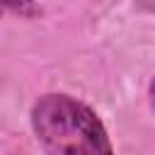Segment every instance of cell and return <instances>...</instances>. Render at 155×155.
I'll use <instances>...</instances> for the list:
<instances>
[{"label":"cell","mask_w":155,"mask_h":155,"mask_svg":"<svg viewBox=\"0 0 155 155\" xmlns=\"http://www.w3.org/2000/svg\"><path fill=\"white\" fill-rule=\"evenodd\" d=\"M44 10L36 0H0V19L17 17V19H36Z\"/></svg>","instance_id":"7a4b0ae2"},{"label":"cell","mask_w":155,"mask_h":155,"mask_svg":"<svg viewBox=\"0 0 155 155\" xmlns=\"http://www.w3.org/2000/svg\"><path fill=\"white\" fill-rule=\"evenodd\" d=\"M29 124L44 155H114L97 111L65 92L41 94L31 104Z\"/></svg>","instance_id":"6da1fadb"},{"label":"cell","mask_w":155,"mask_h":155,"mask_svg":"<svg viewBox=\"0 0 155 155\" xmlns=\"http://www.w3.org/2000/svg\"><path fill=\"white\" fill-rule=\"evenodd\" d=\"M148 104H150V109H153V114H155V75H153L150 82H148Z\"/></svg>","instance_id":"3957f363"}]
</instances>
